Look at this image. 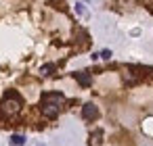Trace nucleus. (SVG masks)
I'll list each match as a JSON object with an SVG mask.
<instances>
[{
  "instance_id": "1",
  "label": "nucleus",
  "mask_w": 153,
  "mask_h": 146,
  "mask_svg": "<svg viewBox=\"0 0 153 146\" xmlns=\"http://www.w3.org/2000/svg\"><path fill=\"white\" fill-rule=\"evenodd\" d=\"M59 111H61L59 104H55V102H46V100H40V113H42L46 119H55V117L59 115Z\"/></svg>"
},
{
  "instance_id": "2",
  "label": "nucleus",
  "mask_w": 153,
  "mask_h": 146,
  "mask_svg": "<svg viewBox=\"0 0 153 146\" xmlns=\"http://www.w3.org/2000/svg\"><path fill=\"white\" fill-rule=\"evenodd\" d=\"M82 117H84L86 121H97V119H99V109H97V104H94V102H86V104L82 106Z\"/></svg>"
},
{
  "instance_id": "3",
  "label": "nucleus",
  "mask_w": 153,
  "mask_h": 146,
  "mask_svg": "<svg viewBox=\"0 0 153 146\" xmlns=\"http://www.w3.org/2000/svg\"><path fill=\"white\" fill-rule=\"evenodd\" d=\"M42 100H46V102H55V104L63 106L65 96H63L61 92H44V94H42Z\"/></svg>"
},
{
  "instance_id": "4",
  "label": "nucleus",
  "mask_w": 153,
  "mask_h": 146,
  "mask_svg": "<svg viewBox=\"0 0 153 146\" xmlns=\"http://www.w3.org/2000/svg\"><path fill=\"white\" fill-rule=\"evenodd\" d=\"M74 79H76L82 88H88V86L92 84V77H90L88 73H84V71H76V73H74Z\"/></svg>"
},
{
  "instance_id": "5",
  "label": "nucleus",
  "mask_w": 153,
  "mask_h": 146,
  "mask_svg": "<svg viewBox=\"0 0 153 146\" xmlns=\"http://www.w3.org/2000/svg\"><path fill=\"white\" fill-rule=\"evenodd\" d=\"M2 100H11V102H19V104H23V98H21V94H19L17 90H7L4 96H2Z\"/></svg>"
},
{
  "instance_id": "6",
  "label": "nucleus",
  "mask_w": 153,
  "mask_h": 146,
  "mask_svg": "<svg viewBox=\"0 0 153 146\" xmlns=\"http://www.w3.org/2000/svg\"><path fill=\"white\" fill-rule=\"evenodd\" d=\"M90 140H92V144H101L103 142V129H94L90 134Z\"/></svg>"
},
{
  "instance_id": "7",
  "label": "nucleus",
  "mask_w": 153,
  "mask_h": 146,
  "mask_svg": "<svg viewBox=\"0 0 153 146\" xmlns=\"http://www.w3.org/2000/svg\"><path fill=\"white\" fill-rule=\"evenodd\" d=\"M11 144H13V146H23V144H25V136H19V134L11 136Z\"/></svg>"
},
{
  "instance_id": "8",
  "label": "nucleus",
  "mask_w": 153,
  "mask_h": 146,
  "mask_svg": "<svg viewBox=\"0 0 153 146\" xmlns=\"http://www.w3.org/2000/svg\"><path fill=\"white\" fill-rule=\"evenodd\" d=\"M55 69H57V67H55L53 63H48V65H44V67L40 69V73H42V75H53V73H55Z\"/></svg>"
},
{
  "instance_id": "9",
  "label": "nucleus",
  "mask_w": 153,
  "mask_h": 146,
  "mask_svg": "<svg viewBox=\"0 0 153 146\" xmlns=\"http://www.w3.org/2000/svg\"><path fill=\"white\" fill-rule=\"evenodd\" d=\"M99 59H105V61H109V59H111V50H103V52L99 54Z\"/></svg>"
}]
</instances>
